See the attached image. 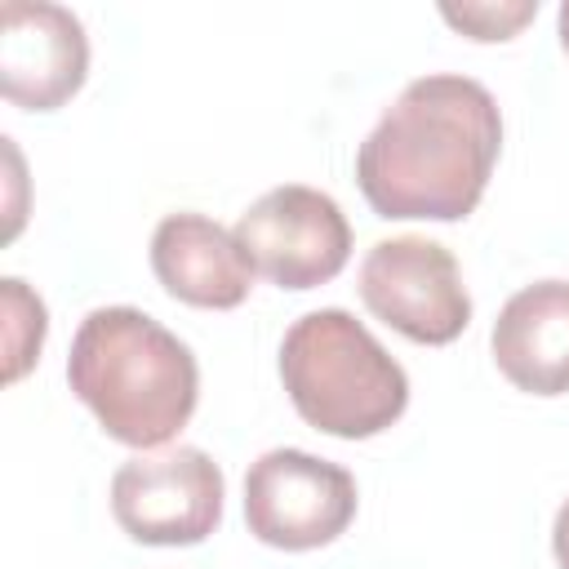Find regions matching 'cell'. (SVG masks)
<instances>
[{"label":"cell","mask_w":569,"mask_h":569,"mask_svg":"<svg viewBox=\"0 0 569 569\" xmlns=\"http://www.w3.org/2000/svg\"><path fill=\"white\" fill-rule=\"evenodd\" d=\"M502 116L471 76H418L356 151V182L378 218H467L498 164Z\"/></svg>","instance_id":"6da1fadb"},{"label":"cell","mask_w":569,"mask_h":569,"mask_svg":"<svg viewBox=\"0 0 569 569\" xmlns=\"http://www.w3.org/2000/svg\"><path fill=\"white\" fill-rule=\"evenodd\" d=\"M67 382L102 431L129 449L173 440L200 396L187 342L138 307H98L80 320L67 356Z\"/></svg>","instance_id":"7a4b0ae2"},{"label":"cell","mask_w":569,"mask_h":569,"mask_svg":"<svg viewBox=\"0 0 569 569\" xmlns=\"http://www.w3.org/2000/svg\"><path fill=\"white\" fill-rule=\"evenodd\" d=\"M280 378L302 422L338 440L378 436L409 405L405 369L342 307L293 320L280 342Z\"/></svg>","instance_id":"3957f363"},{"label":"cell","mask_w":569,"mask_h":569,"mask_svg":"<svg viewBox=\"0 0 569 569\" xmlns=\"http://www.w3.org/2000/svg\"><path fill=\"white\" fill-rule=\"evenodd\" d=\"M116 525L147 547H196L222 520V471L196 449L138 453L111 476Z\"/></svg>","instance_id":"277c9868"},{"label":"cell","mask_w":569,"mask_h":569,"mask_svg":"<svg viewBox=\"0 0 569 569\" xmlns=\"http://www.w3.org/2000/svg\"><path fill=\"white\" fill-rule=\"evenodd\" d=\"M365 307L409 342L445 347L471 320L458 258L427 236L378 240L360 262Z\"/></svg>","instance_id":"5b68a950"},{"label":"cell","mask_w":569,"mask_h":569,"mask_svg":"<svg viewBox=\"0 0 569 569\" xmlns=\"http://www.w3.org/2000/svg\"><path fill=\"white\" fill-rule=\"evenodd\" d=\"M244 520L249 533L267 547H325L356 520V480L329 458L271 449L244 476Z\"/></svg>","instance_id":"8992f818"},{"label":"cell","mask_w":569,"mask_h":569,"mask_svg":"<svg viewBox=\"0 0 569 569\" xmlns=\"http://www.w3.org/2000/svg\"><path fill=\"white\" fill-rule=\"evenodd\" d=\"M249 267L280 289H316L347 267L351 227L333 196L289 182L253 200L236 222Z\"/></svg>","instance_id":"52a82bcc"},{"label":"cell","mask_w":569,"mask_h":569,"mask_svg":"<svg viewBox=\"0 0 569 569\" xmlns=\"http://www.w3.org/2000/svg\"><path fill=\"white\" fill-rule=\"evenodd\" d=\"M89 76V40L71 9L44 0H4L0 9V89L22 111L62 107Z\"/></svg>","instance_id":"ba28073f"},{"label":"cell","mask_w":569,"mask_h":569,"mask_svg":"<svg viewBox=\"0 0 569 569\" xmlns=\"http://www.w3.org/2000/svg\"><path fill=\"white\" fill-rule=\"evenodd\" d=\"M151 271L178 302L209 311H231L253 289V267L236 244V231L204 213H169L156 227Z\"/></svg>","instance_id":"9c48e42d"},{"label":"cell","mask_w":569,"mask_h":569,"mask_svg":"<svg viewBox=\"0 0 569 569\" xmlns=\"http://www.w3.org/2000/svg\"><path fill=\"white\" fill-rule=\"evenodd\" d=\"M489 342L511 387L529 396L569 391V280H538L511 293Z\"/></svg>","instance_id":"30bf717a"},{"label":"cell","mask_w":569,"mask_h":569,"mask_svg":"<svg viewBox=\"0 0 569 569\" xmlns=\"http://www.w3.org/2000/svg\"><path fill=\"white\" fill-rule=\"evenodd\" d=\"M4 316H9V369L4 378L18 382L27 373V365L40 356L44 342V302L22 284V280H4Z\"/></svg>","instance_id":"8fae6325"},{"label":"cell","mask_w":569,"mask_h":569,"mask_svg":"<svg viewBox=\"0 0 569 569\" xmlns=\"http://www.w3.org/2000/svg\"><path fill=\"white\" fill-rule=\"evenodd\" d=\"M440 13H445L449 27L467 31L471 40H511L538 13V0H516V4H445Z\"/></svg>","instance_id":"7c38bea8"},{"label":"cell","mask_w":569,"mask_h":569,"mask_svg":"<svg viewBox=\"0 0 569 569\" xmlns=\"http://www.w3.org/2000/svg\"><path fill=\"white\" fill-rule=\"evenodd\" d=\"M551 551H556V565L569 569V502L556 511V525H551Z\"/></svg>","instance_id":"4fadbf2b"},{"label":"cell","mask_w":569,"mask_h":569,"mask_svg":"<svg viewBox=\"0 0 569 569\" xmlns=\"http://www.w3.org/2000/svg\"><path fill=\"white\" fill-rule=\"evenodd\" d=\"M560 44H565V53H569V0L560 4Z\"/></svg>","instance_id":"5bb4252c"}]
</instances>
